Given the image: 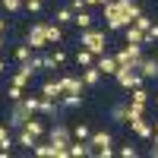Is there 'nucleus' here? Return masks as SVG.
I'll use <instances>...</instances> for the list:
<instances>
[{"label": "nucleus", "mask_w": 158, "mask_h": 158, "mask_svg": "<svg viewBox=\"0 0 158 158\" xmlns=\"http://www.w3.org/2000/svg\"><path fill=\"white\" fill-rule=\"evenodd\" d=\"M101 10H104V19H108V32H123L142 13L139 0H108Z\"/></svg>", "instance_id": "nucleus-1"}, {"label": "nucleus", "mask_w": 158, "mask_h": 158, "mask_svg": "<svg viewBox=\"0 0 158 158\" xmlns=\"http://www.w3.org/2000/svg\"><path fill=\"white\" fill-rule=\"evenodd\" d=\"M79 44L89 48L95 57L108 54V35H104L101 29H82V32H79Z\"/></svg>", "instance_id": "nucleus-2"}, {"label": "nucleus", "mask_w": 158, "mask_h": 158, "mask_svg": "<svg viewBox=\"0 0 158 158\" xmlns=\"http://www.w3.org/2000/svg\"><path fill=\"white\" fill-rule=\"evenodd\" d=\"M114 79H117V85H120L123 92H133V89H139L146 79H142V73L136 70V67H120L114 73Z\"/></svg>", "instance_id": "nucleus-3"}, {"label": "nucleus", "mask_w": 158, "mask_h": 158, "mask_svg": "<svg viewBox=\"0 0 158 158\" xmlns=\"http://www.w3.org/2000/svg\"><path fill=\"white\" fill-rule=\"evenodd\" d=\"M25 44H29L32 51H44L51 41H48V29H44V22H32V29L25 32Z\"/></svg>", "instance_id": "nucleus-4"}, {"label": "nucleus", "mask_w": 158, "mask_h": 158, "mask_svg": "<svg viewBox=\"0 0 158 158\" xmlns=\"http://www.w3.org/2000/svg\"><path fill=\"white\" fill-rule=\"evenodd\" d=\"M29 117H32V111L25 108V101H13V108H10V117H6V127H10V130H22Z\"/></svg>", "instance_id": "nucleus-5"}, {"label": "nucleus", "mask_w": 158, "mask_h": 158, "mask_svg": "<svg viewBox=\"0 0 158 158\" xmlns=\"http://www.w3.org/2000/svg\"><path fill=\"white\" fill-rule=\"evenodd\" d=\"M114 57H117V63H120V67H136V63L146 57V54H142V44H127V48L117 51Z\"/></svg>", "instance_id": "nucleus-6"}, {"label": "nucleus", "mask_w": 158, "mask_h": 158, "mask_svg": "<svg viewBox=\"0 0 158 158\" xmlns=\"http://www.w3.org/2000/svg\"><path fill=\"white\" fill-rule=\"evenodd\" d=\"M60 89H63V95H82V89H85V82H82V76H60Z\"/></svg>", "instance_id": "nucleus-7"}, {"label": "nucleus", "mask_w": 158, "mask_h": 158, "mask_svg": "<svg viewBox=\"0 0 158 158\" xmlns=\"http://www.w3.org/2000/svg\"><path fill=\"white\" fill-rule=\"evenodd\" d=\"M130 127H133V133H136L139 139H152V136H155V123L146 120V117H133Z\"/></svg>", "instance_id": "nucleus-8"}, {"label": "nucleus", "mask_w": 158, "mask_h": 158, "mask_svg": "<svg viewBox=\"0 0 158 158\" xmlns=\"http://www.w3.org/2000/svg\"><path fill=\"white\" fill-rule=\"evenodd\" d=\"M95 67L101 70V76H114L117 70H120V63H117L114 54H101V57H95Z\"/></svg>", "instance_id": "nucleus-9"}, {"label": "nucleus", "mask_w": 158, "mask_h": 158, "mask_svg": "<svg viewBox=\"0 0 158 158\" xmlns=\"http://www.w3.org/2000/svg\"><path fill=\"white\" fill-rule=\"evenodd\" d=\"M136 70L142 73V79H158V57H142Z\"/></svg>", "instance_id": "nucleus-10"}, {"label": "nucleus", "mask_w": 158, "mask_h": 158, "mask_svg": "<svg viewBox=\"0 0 158 158\" xmlns=\"http://www.w3.org/2000/svg\"><path fill=\"white\" fill-rule=\"evenodd\" d=\"M41 98H54L60 101L63 98V89H60V79H48V82H41V92H38Z\"/></svg>", "instance_id": "nucleus-11"}, {"label": "nucleus", "mask_w": 158, "mask_h": 158, "mask_svg": "<svg viewBox=\"0 0 158 158\" xmlns=\"http://www.w3.org/2000/svg\"><path fill=\"white\" fill-rule=\"evenodd\" d=\"M123 44H146V32L142 29H136L133 22L123 29Z\"/></svg>", "instance_id": "nucleus-12"}, {"label": "nucleus", "mask_w": 158, "mask_h": 158, "mask_svg": "<svg viewBox=\"0 0 158 158\" xmlns=\"http://www.w3.org/2000/svg\"><path fill=\"white\" fill-rule=\"evenodd\" d=\"M89 142H92V149H101V146H114V136L108 133V130H92Z\"/></svg>", "instance_id": "nucleus-13"}, {"label": "nucleus", "mask_w": 158, "mask_h": 158, "mask_svg": "<svg viewBox=\"0 0 158 158\" xmlns=\"http://www.w3.org/2000/svg\"><path fill=\"white\" fill-rule=\"evenodd\" d=\"M13 142H16V139H13V130L6 123H0V152H3V158L13 152Z\"/></svg>", "instance_id": "nucleus-14"}, {"label": "nucleus", "mask_w": 158, "mask_h": 158, "mask_svg": "<svg viewBox=\"0 0 158 158\" xmlns=\"http://www.w3.org/2000/svg\"><path fill=\"white\" fill-rule=\"evenodd\" d=\"M111 120L114 123H130V101H120L111 108Z\"/></svg>", "instance_id": "nucleus-15"}, {"label": "nucleus", "mask_w": 158, "mask_h": 158, "mask_svg": "<svg viewBox=\"0 0 158 158\" xmlns=\"http://www.w3.org/2000/svg\"><path fill=\"white\" fill-rule=\"evenodd\" d=\"M67 60H70V54L63 48H57L54 54H48V67L44 70H57V67H67Z\"/></svg>", "instance_id": "nucleus-16"}, {"label": "nucleus", "mask_w": 158, "mask_h": 158, "mask_svg": "<svg viewBox=\"0 0 158 158\" xmlns=\"http://www.w3.org/2000/svg\"><path fill=\"white\" fill-rule=\"evenodd\" d=\"M44 29H48V41L51 44H63V25L60 22H44Z\"/></svg>", "instance_id": "nucleus-17"}, {"label": "nucleus", "mask_w": 158, "mask_h": 158, "mask_svg": "<svg viewBox=\"0 0 158 158\" xmlns=\"http://www.w3.org/2000/svg\"><path fill=\"white\" fill-rule=\"evenodd\" d=\"M16 142H19L22 149H29V152H32V149H35V142H38V136H35V133H29V130L22 127V130H16Z\"/></svg>", "instance_id": "nucleus-18"}, {"label": "nucleus", "mask_w": 158, "mask_h": 158, "mask_svg": "<svg viewBox=\"0 0 158 158\" xmlns=\"http://www.w3.org/2000/svg\"><path fill=\"white\" fill-rule=\"evenodd\" d=\"M92 19H95V16H92V13H89V6H85V10H79L76 16H73V25H76L79 32H82V29H92Z\"/></svg>", "instance_id": "nucleus-19"}, {"label": "nucleus", "mask_w": 158, "mask_h": 158, "mask_svg": "<svg viewBox=\"0 0 158 158\" xmlns=\"http://www.w3.org/2000/svg\"><path fill=\"white\" fill-rule=\"evenodd\" d=\"M82 82H85L89 89H95V85L101 82V70H98V67H85V70H82Z\"/></svg>", "instance_id": "nucleus-20"}, {"label": "nucleus", "mask_w": 158, "mask_h": 158, "mask_svg": "<svg viewBox=\"0 0 158 158\" xmlns=\"http://www.w3.org/2000/svg\"><path fill=\"white\" fill-rule=\"evenodd\" d=\"M76 63H79L82 70H85V67H95V54H92L89 48H79V51H76Z\"/></svg>", "instance_id": "nucleus-21"}, {"label": "nucleus", "mask_w": 158, "mask_h": 158, "mask_svg": "<svg viewBox=\"0 0 158 158\" xmlns=\"http://www.w3.org/2000/svg\"><path fill=\"white\" fill-rule=\"evenodd\" d=\"M25 130H29V133H35L38 139H41V136L48 133V130H44V123H41V120H38V117H35V114L29 117V120H25Z\"/></svg>", "instance_id": "nucleus-22"}, {"label": "nucleus", "mask_w": 158, "mask_h": 158, "mask_svg": "<svg viewBox=\"0 0 158 158\" xmlns=\"http://www.w3.org/2000/svg\"><path fill=\"white\" fill-rule=\"evenodd\" d=\"M60 108H63V111H76V108H82V95H63V98H60Z\"/></svg>", "instance_id": "nucleus-23"}, {"label": "nucleus", "mask_w": 158, "mask_h": 158, "mask_svg": "<svg viewBox=\"0 0 158 158\" xmlns=\"http://www.w3.org/2000/svg\"><path fill=\"white\" fill-rule=\"evenodd\" d=\"M73 16H76V13H73L70 6H60V10L54 13V19H57L60 25H70V22H73Z\"/></svg>", "instance_id": "nucleus-24"}, {"label": "nucleus", "mask_w": 158, "mask_h": 158, "mask_svg": "<svg viewBox=\"0 0 158 158\" xmlns=\"http://www.w3.org/2000/svg\"><path fill=\"white\" fill-rule=\"evenodd\" d=\"M89 136H92V127H89L85 120H82V123H76V127H73V139H89Z\"/></svg>", "instance_id": "nucleus-25"}, {"label": "nucleus", "mask_w": 158, "mask_h": 158, "mask_svg": "<svg viewBox=\"0 0 158 158\" xmlns=\"http://www.w3.org/2000/svg\"><path fill=\"white\" fill-rule=\"evenodd\" d=\"M133 117H146V104L130 98V120H133Z\"/></svg>", "instance_id": "nucleus-26"}, {"label": "nucleus", "mask_w": 158, "mask_h": 158, "mask_svg": "<svg viewBox=\"0 0 158 158\" xmlns=\"http://www.w3.org/2000/svg\"><path fill=\"white\" fill-rule=\"evenodd\" d=\"M22 101H25V108H29L32 114H38V108H41V95H25Z\"/></svg>", "instance_id": "nucleus-27"}, {"label": "nucleus", "mask_w": 158, "mask_h": 158, "mask_svg": "<svg viewBox=\"0 0 158 158\" xmlns=\"http://www.w3.org/2000/svg\"><path fill=\"white\" fill-rule=\"evenodd\" d=\"M6 98H10V101H22V98H25L22 85H13V82H10V89H6Z\"/></svg>", "instance_id": "nucleus-28"}, {"label": "nucleus", "mask_w": 158, "mask_h": 158, "mask_svg": "<svg viewBox=\"0 0 158 158\" xmlns=\"http://www.w3.org/2000/svg\"><path fill=\"white\" fill-rule=\"evenodd\" d=\"M25 10H29L32 16H41V10H44V0H25Z\"/></svg>", "instance_id": "nucleus-29"}, {"label": "nucleus", "mask_w": 158, "mask_h": 158, "mask_svg": "<svg viewBox=\"0 0 158 158\" xmlns=\"http://www.w3.org/2000/svg\"><path fill=\"white\" fill-rule=\"evenodd\" d=\"M133 25H136V29H142V32H149V25H152V16H146V13H139V16L133 19Z\"/></svg>", "instance_id": "nucleus-30"}, {"label": "nucleus", "mask_w": 158, "mask_h": 158, "mask_svg": "<svg viewBox=\"0 0 158 158\" xmlns=\"http://www.w3.org/2000/svg\"><path fill=\"white\" fill-rule=\"evenodd\" d=\"M16 60H19V63H22V60H32V48H29V44H19V48H16Z\"/></svg>", "instance_id": "nucleus-31"}, {"label": "nucleus", "mask_w": 158, "mask_h": 158, "mask_svg": "<svg viewBox=\"0 0 158 158\" xmlns=\"http://www.w3.org/2000/svg\"><path fill=\"white\" fill-rule=\"evenodd\" d=\"M133 101H142V104H149V92L142 89V85H139V89H133Z\"/></svg>", "instance_id": "nucleus-32"}, {"label": "nucleus", "mask_w": 158, "mask_h": 158, "mask_svg": "<svg viewBox=\"0 0 158 158\" xmlns=\"http://www.w3.org/2000/svg\"><path fill=\"white\" fill-rule=\"evenodd\" d=\"M152 41H158V22H152L149 32H146V44H152Z\"/></svg>", "instance_id": "nucleus-33"}, {"label": "nucleus", "mask_w": 158, "mask_h": 158, "mask_svg": "<svg viewBox=\"0 0 158 158\" xmlns=\"http://www.w3.org/2000/svg\"><path fill=\"white\" fill-rule=\"evenodd\" d=\"M136 155H139L136 146H123V149H120V158H136Z\"/></svg>", "instance_id": "nucleus-34"}, {"label": "nucleus", "mask_w": 158, "mask_h": 158, "mask_svg": "<svg viewBox=\"0 0 158 158\" xmlns=\"http://www.w3.org/2000/svg\"><path fill=\"white\" fill-rule=\"evenodd\" d=\"M95 155L98 158H111L114 155V146H101V149H95Z\"/></svg>", "instance_id": "nucleus-35"}, {"label": "nucleus", "mask_w": 158, "mask_h": 158, "mask_svg": "<svg viewBox=\"0 0 158 158\" xmlns=\"http://www.w3.org/2000/svg\"><path fill=\"white\" fill-rule=\"evenodd\" d=\"M149 155H152V158H158V133L152 136V146H149Z\"/></svg>", "instance_id": "nucleus-36"}, {"label": "nucleus", "mask_w": 158, "mask_h": 158, "mask_svg": "<svg viewBox=\"0 0 158 158\" xmlns=\"http://www.w3.org/2000/svg\"><path fill=\"white\" fill-rule=\"evenodd\" d=\"M70 10L79 13V10H85V0H70Z\"/></svg>", "instance_id": "nucleus-37"}, {"label": "nucleus", "mask_w": 158, "mask_h": 158, "mask_svg": "<svg viewBox=\"0 0 158 158\" xmlns=\"http://www.w3.org/2000/svg\"><path fill=\"white\" fill-rule=\"evenodd\" d=\"M108 0H85V6H104Z\"/></svg>", "instance_id": "nucleus-38"}, {"label": "nucleus", "mask_w": 158, "mask_h": 158, "mask_svg": "<svg viewBox=\"0 0 158 158\" xmlns=\"http://www.w3.org/2000/svg\"><path fill=\"white\" fill-rule=\"evenodd\" d=\"M6 32V19H0V35H3Z\"/></svg>", "instance_id": "nucleus-39"}, {"label": "nucleus", "mask_w": 158, "mask_h": 158, "mask_svg": "<svg viewBox=\"0 0 158 158\" xmlns=\"http://www.w3.org/2000/svg\"><path fill=\"white\" fill-rule=\"evenodd\" d=\"M3 73H6V63H3V60H0V76H3Z\"/></svg>", "instance_id": "nucleus-40"}, {"label": "nucleus", "mask_w": 158, "mask_h": 158, "mask_svg": "<svg viewBox=\"0 0 158 158\" xmlns=\"http://www.w3.org/2000/svg\"><path fill=\"white\" fill-rule=\"evenodd\" d=\"M0 51H3V35H0Z\"/></svg>", "instance_id": "nucleus-41"}, {"label": "nucleus", "mask_w": 158, "mask_h": 158, "mask_svg": "<svg viewBox=\"0 0 158 158\" xmlns=\"http://www.w3.org/2000/svg\"><path fill=\"white\" fill-rule=\"evenodd\" d=\"M152 123H155V133H158V120H152Z\"/></svg>", "instance_id": "nucleus-42"}, {"label": "nucleus", "mask_w": 158, "mask_h": 158, "mask_svg": "<svg viewBox=\"0 0 158 158\" xmlns=\"http://www.w3.org/2000/svg\"><path fill=\"white\" fill-rule=\"evenodd\" d=\"M155 108H158V95H155Z\"/></svg>", "instance_id": "nucleus-43"}]
</instances>
